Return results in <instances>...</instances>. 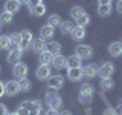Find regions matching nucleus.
I'll return each mask as SVG.
<instances>
[{
  "mask_svg": "<svg viewBox=\"0 0 122 115\" xmlns=\"http://www.w3.org/2000/svg\"><path fill=\"white\" fill-rule=\"evenodd\" d=\"M11 48V41L8 35H0V49H9Z\"/></svg>",
  "mask_w": 122,
  "mask_h": 115,
  "instance_id": "33",
  "label": "nucleus"
},
{
  "mask_svg": "<svg viewBox=\"0 0 122 115\" xmlns=\"http://www.w3.org/2000/svg\"><path fill=\"white\" fill-rule=\"evenodd\" d=\"M35 75L38 80H49L52 75V71H51V66H46V64H41V66H38V69L35 71Z\"/></svg>",
  "mask_w": 122,
  "mask_h": 115,
  "instance_id": "11",
  "label": "nucleus"
},
{
  "mask_svg": "<svg viewBox=\"0 0 122 115\" xmlns=\"http://www.w3.org/2000/svg\"><path fill=\"white\" fill-rule=\"evenodd\" d=\"M20 92V86H18L17 80H9L5 83V95L8 97H15V95Z\"/></svg>",
  "mask_w": 122,
  "mask_h": 115,
  "instance_id": "8",
  "label": "nucleus"
},
{
  "mask_svg": "<svg viewBox=\"0 0 122 115\" xmlns=\"http://www.w3.org/2000/svg\"><path fill=\"white\" fill-rule=\"evenodd\" d=\"M67 78L72 81H79L84 78L82 74V68H73V69H67Z\"/></svg>",
  "mask_w": 122,
  "mask_h": 115,
  "instance_id": "12",
  "label": "nucleus"
},
{
  "mask_svg": "<svg viewBox=\"0 0 122 115\" xmlns=\"http://www.w3.org/2000/svg\"><path fill=\"white\" fill-rule=\"evenodd\" d=\"M84 14H86V11H84L82 6H73V8L70 9V17H73L75 20H76L78 17H81V15H84Z\"/></svg>",
  "mask_w": 122,
  "mask_h": 115,
  "instance_id": "30",
  "label": "nucleus"
},
{
  "mask_svg": "<svg viewBox=\"0 0 122 115\" xmlns=\"http://www.w3.org/2000/svg\"><path fill=\"white\" fill-rule=\"evenodd\" d=\"M46 51H49L52 55H58V54H61V45L58 41H51L46 46Z\"/></svg>",
  "mask_w": 122,
  "mask_h": 115,
  "instance_id": "21",
  "label": "nucleus"
},
{
  "mask_svg": "<svg viewBox=\"0 0 122 115\" xmlns=\"http://www.w3.org/2000/svg\"><path fill=\"white\" fill-rule=\"evenodd\" d=\"M20 3L17 2V0H6L5 3V11L6 12H11V14H15L20 11Z\"/></svg>",
  "mask_w": 122,
  "mask_h": 115,
  "instance_id": "16",
  "label": "nucleus"
},
{
  "mask_svg": "<svg viewBox=\"0 0 122 115\" xmlns=\"http://www.w3.org/2000/svg\"><path fill=\"white\" fill-rule=\"evenodd\" d=\"M82 74L86 78H95V77L98 75V64H95V63H92V64H87V66H84L82 68Z\"/></svg>",
  "mask_w": 122,
  "mask_h": 115,
  "instance_id": "14",
  "label": "nucleus"
},
{
  "mask_svg": "<svg viewBox=\"0 0 122 115\" xmlns=\"http://www.w3.org/2000/svg\"><path fill=\"white\" fill-rule=\"evenodd\" d=\"M98 3L99 5H112L113 0H98Z\"/></svg>",
  "mask_w": 122,
  "mask_h": 115,
  "instance_id": "41",
  "label": "nucleus"
},
{
  "mask_svg": "<svg viewBox=\"0 0 122 115\" xmlns=\"http://www.w3.org/2000/svg\"><path fill=\"white\" fill-rule=\"evenodd\" d=\"M112 12H113L112 5H99L98 6V14L101 17H108V15H112Z\"/></svg>",
  "mask_w": 122,
  "mask_h": 115,
  "instance_id": "22",
  "label": "nucleus"
},
{
  "mask_svg": "<svg viewBox=\"0 0 122 115\" xmlns=\"http://www.w3.org/2000/svg\"><path fill=\"white\" fill-rule=\"evenodd\" d=\"M46 46H47V41L43 40V38H34L32 41V49L35 51L37 54H41L46 51Z\"/></svg>",
  "mask_w": 122,
  "mask_h": 115,
  "instance_id": "15",
  "label": "nucleus"
},
{
  "mask_svg": "<svg viewBox=\"0 0 122 115\" xmlns=\"http://www.w3.org/2000/svg\"><path fill=\"white\" fill-rule=\"evenodd\" d=\"M0 72H2V68H0Z\"/></svg>",
  "mask_w": 122,
  "mask_h": 115,
  "instance_id": "48",
  "label": "nucleus"
},
{
  "mask_svg": "<svg viewBox=\"0 0 122 115\" xmlns=\"http://www.w3.org/2000/svg\"><path fill=\"white\" fill-rule=\"evenodd\" d=\"M52 60H53V55H52L49 51H44V52L40 54V63H41V64H46V66H49V64L52 63Z\"/></svg>",
  "mask_w": 122,
  "mask_h": 115,
  "instance_id": "25",
  "label": "nucleus"
},
{
  "mask_svg": "<svg viewBox=\"0 0 122 115\" xmlns=\"http://www.w3.org/2000/svg\"><path fill=\"white\" fill-rule=\"evenodd\" d=\"M8 115H18L17 112H8Z\"/></svg>",
  "mask_w": 122,
  "mask_h": 115,
  "instance_id": "44",
  "label": "nucleus"
},
{
  "mask_svg": "<svg viewBox=\"0 0 122 115\" xmlns=\"http://www.w3.org/2000/svg\"><path fill=\"white\" fill-rule=\"evenodd\" d=\"M21 54L23 51L20 48H12L9 51V54H8V57H6V60H8V63H11V64H17V63H20V60H21Z\"/></svg>",
  "mask_w": 122,
  "mask_h": 115,
  "instance_id": "9",
  "label": "nucleus"
},
{
  "mask_svg": "<svg viewBox=\"0 0 122 115\" xmlns=\"http://www.w3.org/2000/svg\"><path fill=\"white\" fill-rule=\"evenodd\" d=\"M61 17L58 14H51L49 15V20H47V25L52 26V28H58V26H61Z\"/></svg>",
  "mask_w": 122,
  "mask_h": 115,
  "instance_id": "23",
  "label": "nucleus"
},
{
  "mask_svg": "<svg viewBox=\"0 0 122 115\" xmlns=\"http://www.w3.org/2000/svg\"><path fill=\"white\" fill-rule=\"evenodd\" d=\"M60 115H73V114H72L70 110H61V114H60Z\"/></svg>",
  "mask_w": 122,
  "mask_h": 115,
  "instance_id": "42",
  "label": "nucleus"
},
{
  "mask_svg": "<svg viewBox=\"0 0 122 115\" xmlns=\"http://www.w3.org/2000/svg\"><path fill=\"white\" fill-rule=\"evenodd\" d=\"M60 28H61V32H63V34H72V31H73L75 25H73L72 22H63Z\"/></svg>",
  "mask_w": 122,
  "mask_h": 115,
  "instance_id": "32",
  "label": "nucleus"
},
{
  "mask_svg": "<svg viewBox=\"0 0 122 115\" xmlns=\"http://www.w3.org/2000/svg\"><path fill=\"white\" fill-rule=\"evenodd\" d=\"M116 11L119 14H122V0H117V3H116Z\"/></svg>",
  "mask_w": 122,
  "mask_h": 115,
  "instance_id": "38",
  "label": "nucleus"
},
{
  "mask_svg": "<svg viewBox=\"0 0 122 115\" xmlns=\"http://www.w3.org/2000/svg\"><path fill=\"white\" fill-rule=\"evenodd\" d=\"M53 34H55V28H52V26H49V25H44L43 28L40 29V38H43V40L52 38Z\"/></svg>",
  "mask_w": 122,
  "mask_h": 115,
  "instance_id": "19",
  "label": "nucleus"
},
{
  "mask_svg": "<svg viewBox=\"0 0 122 115\" xmlns=\"http://www.w3.org/2000/svg\"><path fill=\"white\" fill-rule=\"evenodd\" d=\"M64 86V77L63 75H51L49 78V89L58 91Z\"/></svg>",
  "mask_w": 122,
  "mask_h": 115,
  "instance_id": "10",
  "label": "nucleus"
},
{
  "mask_svg": "<svg viewBox=\"0 0 122 115\" xmlns=\"http://www.w3.org/2000/svg\"><path fill=\"white\" fill-rule=\"evenodd\" d=\"M9 41H11V46H14V48H18L21 43V34L20 32H12L9 34Z\"/></svg>",
  "mask_w": 122,
  "mask_h": 115,
  "instance_id": "24",
  "label": "nucleus"
},
{
  "mask_svg": "<svg viewBox=\"0 0 122 115\" xmlns=\"http://www.w3.org/2000/svg\"><path fill=\"white\" fill-rule=\"evenodd\" d=\"M21 106L29 110V115H40L41 114V101H38V100H26V101H23Z\"/></svg>",
  "mask_w": 122,
  "mask_h": 115,
  "instance_id": "4",
  "label": "nucleus"
},
{
  "mask_svg": "<svg viewBox=\"0 0 122 115\" xmlns=\"http://www.w3.org/2000/svg\"><path fill=\"white\" fill-rule=\"evenodd\" d=\"M119 106H121V109H122V100H121V103H119Z\"/></svg>",
  "mask_w": 122,
  "mask_h": 115,
  "instance_id": "45",
  "label": "nucleus"
},
{
  "mask_svg": "<svg viewBox=\"0 0 122 115\" xmlns=\"http://www.w3.org/2000/svg\"><path fill=\"white\" fill-rule=\"evenodd\" d=\"M108 52L112 57H121L122 55V43L121 41H113L108 46Z\"/></svg>",
  "mask_w": 122,
  "mask_h": 115,
  "instance_id": "18",
  "label": "nucleus"
},
{
  "mask_svg": "<svg viewBox=\"0 0 122 115\" xmlns=\"http://www.w3.org/2000/svg\"><path fill=\"white\" fill-rule=\"evenodd\" d=\"M40 3H43V0H28V8H29V11L32 9L34 6L40 5Z\"/></svg>",
  "mask_w": 122,
  "mask_h": 115,
  "instance_id": "34",
  "label": "nucleus"
},
{
  "mask_svg": "<svg viewBox=\"0 0 122 115\" xmlns=\"http://www.w3.org/2000/svg\"><path fill=\"white\" fill-rule=\"evenodd\" d=\"M17 114H18V115H29V110L26 109V107L20 106V107H18V109H17Z\"/></svg>",
  "mask_w": 122,
  "mask_h": 115,
  "instance_id": "36",
  "label": "nucleus"
},
{
  "mask_svg": "<svg viewBox=\"0 0 122 115\" xmlns=\"http://www.w3.org/2000/svg\"><path fill=\"white\" fill-rule=\"evenodd\" d=\"M12 74H14L15 78H20V80L26 78V77H28V74H29L28 64H26V63H21V61H20V63H17V64H14Z\"/></svg>",
  "mask_w": 122,
  "mask_h": 115,
  "instance_id": "7",
  "label": "nucleus"
},
{
  "mask_svg": "<svg viewBox=\"0 0 122 115\" xmlns=\"http://www.w3.org/2000/svg\"><path fill=\"white\" fill-rule=\"evenodd\" d=\"M18 86H20V92H28L30 91V87H32V83H30V80L28 78H23L18 81Z\"/></svg>",
  "mask_w": 122,
  "mask_h": 115,
  "instance_id": "31",
  "label": "nucleus"
},
{
  "mask_svg": "<svg viewBox=\"0 0 122 115\" xmlns=\"http://www.w3.org/2000/svg\"><path fill=\"white\" fill-rule=\"evenodd\" d=\"M32 15H37V17H41V15H44L46 14V6L43 5V3H40V5H37V6H34L32 9L29 11Z\"/></svg>",
  "mask_w": 122,
  "mask_h": 115,
  "instance_id": "26",
  "label": "nucleus"
},
{
  "mask_svg": "<svg viewBox=\"0 0 122 115\" xmlns=\"http://www.w3.org/2000/svg\"><path fill=\"white\" fill-rule=\"evenodd\" d=\"M104 115H117V112L113 109L112 106H107V107H105V110H104Z\"/></svg>",
  "mask_w": 122,
  "mask_h": 115,
  "instance_id": "35",
  "label": "nucleus"
},
{
  "mask_svg": "<svg viewBox=\"0 0 122 115\" xmlns=\"http://www.w3.org/2000/svg\"><path fill=\"white\" fill-rule=\"evenodd\" d=\"M46 103L49 104V109L52 110H58L61 109V106H63V98H61V95L58 94V91H47V94H46Z\"/></svg>",
  "mask_w": 122,
  "mask_h": 115,
  "instance_id": "1",
  "label": "nucleus"
},
{
  "mask_svg": "<svg viewBox=\"0 0 122 115\" xmlns=\"http://www.w3.org/2000/svg\"><path fill=\"white\" fill-rule=\"evenodd\" d=\"M52 64L55 66V69H66V57L63 54H58V55H53V60H52Z\"/></svg>",
  "mask_w": 122,
  "mask_h": 115,
  "instance_id": "17",
  "label": "nucleus"
},
{
  "mask_svg": "<svg viewBox=\"0 0 122 115\" xmlns=\"http://www.w3.org/2000/svg\"><path fill=\"white\" fill-rule=\"evenodd\" d=\"M101 87H102V91H112L114 87L113 78H102L101 80Z\"/></svg>",
  "mask_w": 122,
  "mask_h": 115,
  "instance_id": "27",
  "label": "nucleus"
},
{
  "mask_svg": "<svg viewBox=\"0 0 122 115\" xmlns=\"http://www.w3.org/2000/svg\"><path fill=\"white\" fill-rule=\"evenodd\" d=\"M70 35L73 37V40H76V41L82 40V38H86V28H81V26H75Z\"/></svg>",
  "mask_w": 122,
  "mask_h": 115,
  "instance_id": "20",
  "label": "nucleus"
},
{
  "mask_svg": "<svg viewBox=\"0 0 122 115\" xmlns=\"http://www.w3.org/2000/svg\"><path fill=\"white\" fill-rule=\"evenodd\" d=\"M75 55H78L81 60H87L93 57V48L87 45H78L75 49Z\"/></svg>",
  "mask_w": 122,
  "mask_h": 115,
  "instance_id": "6",
  "label": "nucleus"
},
{
  "mask_svg": "<svg viewBox=\"0 0 122 115\" xmlns=\"http://www.w3.org/2000/svg\"><path fill=\"white\" fill-rule=\"evenodd\" d=\"M0 115H8V107L5 104H0Z\"/></svg>",
  "mask_w": 122,
  "mask_h": 115,
  "instance_id": "37",
  "label": "nucleus"
},
{
  "mask_svg": "<svg viewBox=\"0 0 122 115\" xmlns=\"http://www.w3.org/2000/svg\"><path fill=\"white\" fill-rule=\"evenodd\" d=\"M20 5H28V0H17Z\"/></svg>",
  "mask_w": 122,
  "mask_h": 115,
  "instance_id": "43",
  "label": "nucleus"
},
{
  "mask_svg": "<svg viewBox=\"0 0 122 115\" xmlns=\"http://www.w3.org/2000/svg\"><path fill=\"white\" fill-rule=\"evenodd\" d=\"M90 23V15L89 14H84V15H81V17H78L76 18V26H81V28H86L87 25Z\"/></svg>",
  "mask_w": 122,
  "mask_h": 115,
  "instance_id": "28",
  "label": "nucleus"
},
{
  "mask_svg": "<svg viewBox=\"0 0 122 115\" xmlns=\"http://www.w3.org/2000/svg\"><path fill=\"white\" fill-rule=\"evenodd\" d=\"M93 94H95V86H93V84L84 83L81 86V89H79V94H78L79 103H82V104H89V103H92Z\"/></svg>",
  "mask_w": 122,
  "mask_h": 115,
  "instance_id": "2",
  "label": "nucleus"
},
{
  "mask_svg": "<svg viewBox=\"0 0 122 115\" xmlns=\"http://www.w3.org/2000/svg\"><path fill=\"white\" fill-rule=\"evenodd\" d=\"M113 74H114V64L110 63V61H104L98 68V75L101 78H112Z\"/></svg>",
  "mask_w": 122,
  "mask_h": 115,
  "instance_id": "3",
  "label": "nucleus"
},
{
  "mask_svg": "<svg viewBox=\"0 0 122 115\" xmlns=\"http://www.w3.org/2000/svg\"><path fill=\"white\" fill-rule=\"evenodd\" d=\"M44 115H60V112L58 110H52V109H47L46 110V114Z\"/></svg>",
  "mask_w": 122,
  "mask_h": 115,
  "instance_id": "40",
  "label": "nucleus"
},
{
  "mask_svg": "<svg viewBox=\"0 0 122 115\" xmlns=\"http://www.w3.org/2000/svg\"><path fill=\"white\" fill-rule=\"evenodd\" d=\"M117 115H122V110H121V114H117Z\"/></svg>",
  "mask_w": 122,
  "mask_h": 115,
  "instance_id": "46",
  "label": "nucleus"
},
{
  "mask_svg": "<svg viewBox=\"0 0 122 115\" xmlns=\"http://www.w3.org/2000/svg\"><path fill=\"white\" fill-rule=\"evenodd\" d=\"M14 20V14L11 12H6V11H3L2 14H0V23H5V25H9V23H12Z\"/></svg>",
  "mask_w": 122,
  "mask_h": 115,
  "instance_id": "29",
  "label": "nucleus"
},
{
  "mask_svg": "<svg viewBox=\"0 0 122 115\" xmlns=\"http://www.w3.org/2000/svg\"><path fill=\"white\" fill-rule=\"evenodd\" d=\"M0 28H2V23H0Z\"/></svg>",
  "mask_w": 122,
  "mask_h": 115,
  "instance_id": "47",
  "label": "nucleus"
},
{
  "mask_svg": "<svg viewBox=\"0 0 122 115\" xmlns=\"http://www.w3.org/2000/svg\"><path fill=\"white\" fill-rule=\"evenodd\" d=\"M5 95V83L0 80V97H3Z\"/></svg>",
  "mask_w": 122,
  "mask_h": 115,
  "instance_id": "39",
  "label": "nucleus"
},
{
  "mask_svg": "<svg viewBox=\"0 0 122 115\" xmlns=\"http://www.w3.org/2000/svg\"><path fill=\"white\" fill-rule=\"evenodd\" d=\"M73 68H82V60L75 54L66 58V69H73Z\"/></svg>",
  "mask_w": 122,
  "mask_h": 115,
  "instance_id": "13",
  "label": "nucleus"
},
{
  "mask_svg": "<svg viewBox=\"0 0 122 115\" xmlns=\"http://www.w3.org/2000/svg\"><path fill=\"white\" fill-rule=\"evenodd\" d=\"M21 43L18 48L21 49V51H28V49L32 46V41H34V35H32V32H30L29 29H23L21 31Z\"/></svg>",
  "mask_w": 122,
  "mask_h": 115,
  "instance_id": "5",
  "label": "nucleus"
}]
</instances>
